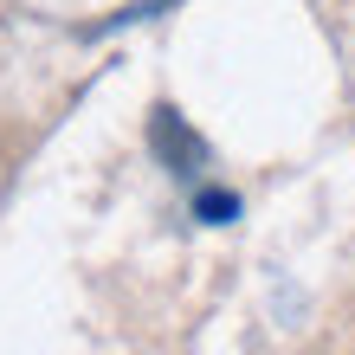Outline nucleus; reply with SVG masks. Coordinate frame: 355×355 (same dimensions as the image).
I'll return each instance as SVG.
<instances>
[{
  "instance_id": "nucleus-1",
  "label": "nucleus",
  "mask_w": 355,
  "mask_h": 355,
  "mask_svg": "<svg viewBox=\"0 0 355 355\" xmlns=\"http://www.w3.org/2000/svg\"><path fill=\"white\" fill-rule=\"evenodd\" d=\"M149 149H155V162L168 168L175 181H187V187H200V175H207V142L187 130V116L181 110H168V103H155L149 110Z\"/></svg>"
},
{
  "instance_id": "nucleus-2",
  "label": "nucleus",
  "mask_w": 355,
  "mask_h": 355,
  "mask_svg": "<svg viewBox=\"0 0 355 355\" xmlns=\"http://www.w3.org/2000/svg\"><path fill=\"white\" fill-rule=\"evenodd\" d=\"M194 214H200L207 226H226V220L239 214V200H233V194H220V187H200V194H194Z\"/></svg>"
}]
</instances>
